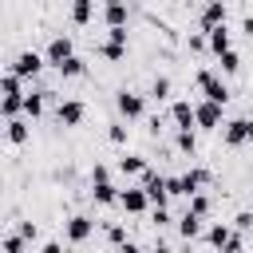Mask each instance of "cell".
<instances>
[{
  "mask_svg": "<svg viewBox=\"0 0 253 253\" xmlns=\"http://www.w3.org/2000/svg\"><path fill=\"white\" fill-rule=\"evenodd\" d=\"M166 182H170V194H182V198H190V194H198V190L210 182V170L194 166V170H186V174H178V178H166Z\"/></svg>",
  "mask_w": 253,
  "mask_h": 253,
  "instance_id": "obj_1",
  "label": "cell"
},
{
  "mask_svg": "<svg viewBox=\"0 0 253 253\" xmlns=\"http://www.w3.org/2000/svg\"><path fill=\"white\" fill-rule=\"evenodd\" d=\"M221 138H225V146H245V142H253V115L225 123V126H221Z\"/></svg>",
  "mask_w": 253,
  "mask_h": 253,
  "instance_id": "obj_2",
  "label": "cell"
},
{
  "mask_svg": "<svg viewBox=\"0 0 253 253\" xmlns=\"http://www.w3.org/2000/svg\"><path fill=\"white\" fill-rule=\"evenodd\" d=\"M115 107H119V115H123L126 123H134V119H142V111H146V99H142L138 91H126V87H123V91L115 95Z\"/></svg>",
  "mask_w": 253,
  "mask_h": 253,
  "instance_id": "obj_3",
  "label": "cell"
},
{
  "mask_svg": "<svg viewBox=\"0 0 253 253\" xmlns=\"http://www.w3.org/2000/svg\"><path fill=\"white\" fill-rule=\"evenodd\" d=\"M221 107H225V103H213V99L194 103V119H198V126H202V130H221Z\"/></svg>",
  "mask_w": 253,
  "mask_h": 253,
  "instance_id": "obj_4",
  "label": "cell"
},
{
  "mask_svg": "<svg viewBox=\"0 0 253 253\" xmlns=\"http://www.w3.org/2000/svg\"><path fill=\"white\" fill-rule=\"evenodd\" d=\"M142 190L150 194V206H166V202H170V182H166V174L142 170Z\"/></svg>",
  "mask_w": 253,
  "mask_h": 253,
  "instance_id": "obj_5",
  "label": "cell"
},
{
  "mask_svg": "<svg viewBox=\"0 0 253 253\" xmlns=\"http://www.w3.org/2000/svg\"><path fill=\"white\" fill-rule=\"evenodd\" d=\"M198 87H202V95L206 99H213V103H229V87L217 79V71H198Z\"/></svg>",
  "mask_w": 253,
  "mask_h": 253,
  "instance_id": "obj_6",
  "label": "cell"
},
{
  "mask_svg": "<svg viewBox=\"0 0 253 253\" xmlns=\"http://www.w3.org/2000/svg\"><path fill=\"white\" fill-rule=\"evenodd\" d=\"M91 233H95V221H91L87 213H75V217H67V221H63V237H67L71 245H83Z\"/></svg>",
  "mask_w": 253,
  "mask_h": 253,
  "instance_id": "obj_7",
  "label": "cell"
},
{
  "mask_svg": "<svg viewBox=\"0 0 253 253\" xmlns=\"http://www.w3.org/2000/svg\"><path fill=\"white\" fill-rule=\"evenodd\" d=\"M99 51H103V59H111V63H119V59L126 55V24H119V28H111V36H107V43H103Z\"/></svg>",
  "mask_w": 253,
  "mask_h": 253,
  "instance_id": "obj_8",
  "label": "cell"
},
{
  "mask_svg": "<svg viewBox=\"0 0 253 253\" xmlns=\"http://www.w3.org/2000/svg\"><path fill=\"white\" fill-rule=\"evenodd\" d=\"M43 63H47V55H40V51H20L16 63H12V71L24 75V79H36V75L43 71Z\"/></svg>",
  "mask_w": 253,
  "mask_h": 253,
  "instance_id": "obj_9",
  "label": "cell"
},
{
  "mask_svg": "<svg viewBox=\"0 0 253 253\" xmlns=\"http://www.w3.org/2000/svg\"><path fill=\"white\" fill-rule=\"evenodd\" d=\"M43 55H47V63H51V67H59V63H67V59L75 55V43H71L67 36H51V40H47V51H43Z\"/></svg>",
  "mask_w": 253,
  "mask_h": 253,
  "instance_id": "obj_10",
  "label": "cell"
},
{
  "mask_svg": "<svg viewBox=\"0 0 253 253\" xmlns=\"http://www.w3.org/2000/svg\"><path fill=\"white\" fill-rule=\"evenodd\" d=\"M83 115H87L83 99H63V103L55 107V119H59V126H79V123H83Z\"/></svg>",
  "mask_w": 253,
  "mask_h": 253,
  "instance_id": "obj_11",
  "label": "cell"
},
{
  "mask_svg": "<svg viewBox=\"0 0 253 253\" xmlns=\"http://www.w3.org/2000/svg\"><path fill=\"white\" fill-rule=\"evenodd\" d=\"M119 206H123L126 213H142V210L150 206V194H146L142 186H126V190H119Z\"/></svg>",
  "mask_w": 253,
  "mask_h": 253,
  "instance_id": "obj_12",
  "label": "cell"
},
{
  "mask_svg": "<svg viewBox=\"0 0 253 253\" xmlns=\"http://www.w3.org/2000/svg\"><path fill=\"white\" fill-rule=\"evenodd\" d=\"M170 123H174V130H182V126H198V119H194V103H190V99H174V103H170Z\"/></svg>",
  "mask_w": 253,
  "mask_h": 253,
  "instance_id": "obj_13",
  "label": "cell"
},
{
  "mask_svg": "<svg viewBox=\"0 0 253 253\" xmlns=\"http://www.w3.org/2000/svg\"><path fill=\"white\" fill-rule=\"evenodd\" d=\"M178 233H182L186 241H194V237H202V213H194V210H186V213L178 217Z\"/></svg>",
  "mask_w": 253,
  "mask_h": 253,
  "instance_id": "obj_14",
  "label": "cell"
},
{
  "mask_svg": "<svg viewBox=\"0 0 253 253\" xmlns=\"http://www.w3.org/2000/svg\"><path fill=\"white\" fill-rule=\"evenodd\" d=\"M217 24H225V4H221V0H206V8H202V28H217Z\"/></svg>",
  "mask_w": 253,
  "mask_h": 253,
  "instance_id": "obj_15",
  "label": "cell"
},
{
  "mask_svg": "<svg viewBox=\"0 0 253 253\" xmlns=\"http://www.w3.org/2000/svg\"><path fill=\"white\" fill-rule=\"evenodd\" d=\"M91 198H95L99 206H119V190L111 186V178H107V182H91Z\"/></svg>",
  "mask_w": 253,
  "mask_h": 253,
  "instance_id": "obj_16",
  "label": "cell"
},
{
  "mask_svg": "<svg viewBox=\"0 0 253 253\" xmlns=\"http://www.w3.org/2000/svg\"><path fill=\"white\" fill-rule=\"evenodd\" d=\"M210 36H206V43H210V51L213 55H221V51H229V32H225V24H217V28H206Z\"/></svg>",
  "mask_w": 253,
  "mask_h": 253,
  "instance_id": "obj_17",
  "label": "cell"
},
{
  "mask_svg": "<svg viewBox=\"0 0 253 253\" xmlns=\"http://www.w3.org/2000/svg\"><path fill=\"white\" fill-rule=\"evenodd\" d=\"M103 16H107L111 28L126 24V0H103Z\"/></svg>",
  "mask_w": 253,
  "mask_h": 253,
  "instance_id": "obj_18",
  "label": "cell"
},
{
  "mask_svg": "<svg viewBox=\"0 0 253 253\" xmlns=\"http://www.w3.org/2000/svg\"><path fill=\"white\" fill-rule=\"evenodd\" d=\"M28 134H32V126H28L20 115H16V119H8V142H12V146H24V142H28Z\"/></svg>",
  "mask_w": 253,
  "mask_h": 253,
  "instance_id": "obj_19",
  "label": "cell"
},
{
  "mask_svg": "<svg viewBox=\"0 0 253 253\" xmlns=\"http://www.w3.org/2000/svg\"><path fill=\"white\" fill-rule=\"evenodd\" d=\"M43 99H47V91H28L24 95V115L28 119H40L43 115Z\"/></svg>",
  "mask_w": 253,
  "mask_h": 253,
  "instance_id": "obj_20",
  "label": "cell"
},
{
  "mask_svg": "<svg viewBox=\"0 0 253 253\" xmlns=\"http://www.w3.org/2000/svg\"><path fill=\"white\" fill-rule=\"evenodd\" d=\"M229 237H233L229 225H210V229H206V245H213V249H225Z\"/></svg>",
  "mask_w": 253,
  "mask_h": 253,
  "instance_id": "obj_21",
  "label": "cell"
},
{
  "mask_svg": "<svg viewBox=\"0 0 253 253\" xmlns=\"http://www.w3.org/2000/svg\"><path fill=\"white\" fill-rule=\"evenodd\" d=\"M95 16V0H71V20L75 24H91Z\"/></svg>",
  "mask_w": 253,
  "mask_h": 253,
  "instance_id": "obj_22",
  "label": "cell"
},
{
  "mask_svg": "<svg viewBox=\"0 0 253 253\" xmlns=\"http://www.w3.org/2000/svg\"><path fill=\"white\" fill-rule=\"evenodd\" d=\"M174 146H178L182 154H194V150H198V138H194V126H182V130L174 134Z\"/></svg>",
  "mask_w": 253,
  "mask_h": 253,
  "instance_id": "obj_23",
  "label": "cell"
},
{
  "mask_svg": "<svg viewBox=\"0 0 253 253\" xmlns=\"http://www.w3.org/2000/svg\"><path fill=\"white\" fill-rule=\"evenodd\" d=\"M55 71H59V75H63V79H79V75H83V71H87V63H83V59H79V55H71V59H67V63H59V67H55Z\"/></svg>",
  "mask_w": 253,
  "mask_h": 253,
  "instance_id": "obj_24",
  "label": "cell"
},
{
  "mask_svg": "<svg viewBox=\"0 0 253 253\" xmlns=\"http://www.w3.org/2000/svg\"><path fill=\"white\" fill-rule=\"evenodd\" d=\"M119 170H123V174H142V170H146V158H142V154H123V158H119Z\"/></svg>",
  "mask_w": 253,
  "mask_h": 253,
  "instance_id": "obj_25",
  "label": "cell"
},
{
  "mask_svg": "<svg viewBox=\"0 0 253 253\" xmlns=\"http://www.w3.org/2000/svg\"><path fill=\"white\" fill-rule=\"evenodd\" d=\"M217 63H221V71H225V75H237V67H241V59H237V51H233V47H229V51H221V55H217Z\"/></svg>",
  "mask_w": 253,
  "mask_h": 253,
  "instance_id": "obj_26",
  "label": "cell"
},
{
  "mask_svg": "<svg viewBox=\"0 0 253 253\" xmlns=\"http://www.w3.org/2000/svg\"><path fill=\"white\" fill-rule=\"evenodd\" d=\"M24 249H28V237H24V233L4 237V253H24Z\"/></svg>",
  "mask_w": 253,
  "mask_h": 253,
  "instance_id": "obj_27",
  "label": "cell"
},
{
  "mask_svg": "<svg viewBox=\"0 0 253 253\" xmlns=\"http://www.w3.org/2000/svg\"><path fill=\"white\" fill-rule=\"evenodd\" d=\"M190 210H194V213H202V217H206V213H210V198H206V194H202V190H198V194H190Z\"/></svg>",
  "mask_w": 253,
  "mask_h": 253,
  "instance_id": "obj_28",
  "label": "cell"
},
{
  "mask_svg": "<svg viewBox=\"0 0 253 253\" xmlns=\"http://www.w3.org/2000/svg\"><path fill=\"white\" fill-rule=\"evenodd\" d=\"M150 95H154V99H166V95H170V79H166V75H158V79L150 83Z\"/></svg>",
  "mask_w": 253,
  "mask_h": 253,
  "instance_id": "obj_29",
  "label": "cell"
},
{
  "mask_svg": "<svg viewBox=\"0 0 253 253\" xmlns=\"http://www.w3.org/2000/svg\"><path fill=\"white\" fill-rule=\"evenodd\" d=\"M107 138H111L115 146H123V142H126V126H123V123H111V130H107Z\"/></svg>",
  "mask_w": 253,
  "mask_h": 253,
  "instance_id": "obj_30",
  "label": "cell"
},
{
  "mask_svg": "<svg viewBox=\"0 0 253 253\" xmlns=\"http://www.w3.org/2000/svg\"><path fill=\"white\" fill-rule=\"evenodd\" d=\"M107 178H111L107 166H95V170H91V182H107Z\"/></svg>",
  "mask_w": 253,
  "mask_h": 253,
  "instance_id": "obj_31",
  "label": "cell"
},
{
  "mask_svg": "<svg viewBox=\"0 0 253 253\" xmlns=\"http://www.w3.org/2000/svg\"><path fill=\"white\" fill-rule=\"evenodd\" d=\"M253 225V210H245V213H237V229H249Z\"/></svg>",
  "mask_w": 253,
  "mask_h": 253,
  "instance_id": "obj_32",
  "label": "cell"
},
{
  "mask_svg": "<svg viewBox=\"0 0 253 253\" xmlns=\"http://www.w3.org/2000/svg\"><path fill=\"white\" fill-rule=\"evenodd\" d=\"M20 233H24L28 241H36V225H32V221H20Z\"/></svg>",
  "mask_w": 253,
  "mask_h": 253,
  "instance_id": "obj_33",
  "label": "cell"
},
{
  "mask_svg": "<svg viewBox=\"0 0 253 253\" xmlns=\"http://www.w3.org/2000/svg\"><path fill=\"white\" fill-rule=\"evenodd\" d=\"M225 249H233V253H237V249H245V237H241V233H233V237H229V245H225Z\"/></svg>",
  "mask_w": 253,
  "mask_h": 253,
  "instance_id": "obj_34",
  "label": "cell"
},
{
  "mask_svg": "<svg viewBox=\"0 0 253 253\" xmlns=\"http://www.w3.org/2000/svg\"><path fill=\"white\" fill-rule=\"evenodd\" d=\"M59 249H63L59 241H43V245H40V253H59Z\"/></svg>",
  "mask_w": 253,
  "mask_h": 253,
  "instance_id": "obj_35",
  "label": "cell"
},
{
  "mask_svg": "<svg viewBox=\"0 0 253 253\" xmlns=\"http://www.w3.org/2000/svg\"><path fill=\"white\" fill-rule=\"evenodd\" d=\"M245 36H249V40H253V16H249V20H245Z\"/></svg>",
  "mask_w": 253,
  "mask_h": 253,
  "instance_id": "obj_36",
  "label": "cell"
}]
</instances>
